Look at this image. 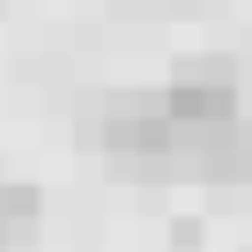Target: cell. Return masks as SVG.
I'll list each match as a JSON object with an SVG mask.
<instances>
[{
    "label": "cell",
    "instance_id": "cell-1",
    "mask_svg": "<svg viewBox=\"0 0 252 252\" xmlns=\"http://www.w3.org/2000/svg\"><path fill=\"white\" fill-rule=\"evenodd\" d=\"M89 141L104 156H119L126 171H178V134H171L156 89H119V96H104L96 119H89Z\"/></svg>",
    "mask_w": 252,
    "mask_h": 252
},
{
    "label": "cell",
    "instance_id": "cell-2",
    "mask_svg": "<svg viewBox=\"0 0 252 252\" xmlns=\"http://www.w3.org/2000/svg\"><path fill=\"white\" fill-rule=\"evenodd\" d=\"M163 119H171V134H222L237 119V67L230 60H178V74L163 89Z\"/></svg>",
    "mask_w": 252,
    "mask_h": 252
},
{
    "label": "cell",
    "instance_id": "cell-3",
    "mask_svg": "<svg viewBox=\"0 0 252 252\" xmlns=\"http://www.w3.org/2000/svg\"><path fill=\"white\" fill-rule=\"evenodd\" d=\"M45 215V193L37 186H15V178H0V245H23Z\"/></svg>",
    "mask_w": 252,
    "mask_h": 252
}]
</instances>
